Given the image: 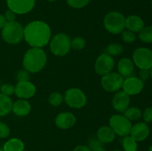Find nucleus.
Instances as JSON below:
<instances>
[{
  "label": "nucleus",
  "mask_w": 152,
  "mask_h": 151,
  "mask_svg": "<svg viewBox=\"0 0 152 151\" xmlns=\"http://www.w3.org/2000/svg\"><path fill=\"white\" fill-rule=\"evenodd\" d=\"M149 71H150V77L152 78V68L149 70Z\"/></svg>",
  "instance_id": "obj_41"
},
{
  "label": "nucleus",
  "mask_w": 152,
  "mask_h": 151,
  "mask_svg": "<svg viewBox=\"0 0 152 151\" xmlns=\"http://www.w3.org/2000/svg\"><path fill=\"white\" fill-rule=\"evenodd\" d=\"M92 151H106V150H105V148H103V147H99V148H96V149L93 150Z\"/></svg>",
  "instance_id": "obj_40"
},
{
  "label": "nucleus",
  "mask_w": 152,
  "mask_h": 151,
  "mask_svg": "<svg viewBox=\"0 0 152 151\" xmlns=\"http://www.w3.org/2000/svg\"><path fill=\"white\" fill-rule=\"evenodd\" d=\"M114 65L115 62L113 56L106 53H103L99 55L96 59L94 69L98 75L102 76L105 74L112 72Z\"/></svg>",
  "instance_id": "obj_10"
},
{
  "label": "nucleus",
  "mask_w": 152,
  "mask_h": 151,
  "mask_svg": "<svg viewBox=\"0 0 152 151\" xmlns=\"http://www.w3.org/2000/svg\"><path fill=\"white\" fill-rule=\"evenodd\" d=\"M10 134V129L5 123L0 121V139H6Z\"/></svg>",
  "instance_id": "obj_33"
},
{
  "label": "nucleus",
  "mask_w": 152,
  "mask_h": 151,
  "mask_svg": "<svg viewBox=\"0 0 152 151\" xmlns=\"http://www.w3.org/2000/svg\"><path fill=\"white\" fill-rule=\"evenodd\" d=\"M73 151H92L91 150V148L89 147L88 145H84V144H80L76 146L74 148Z\"/></svg>",
  "instance_id": "obj_38"
},
{
  "label": "nucleus",
  "mask_w": 152,
  "mask_h": 151,
  "mask_svg": "<svg viewBox=\"0 0 152 151\" xmlns=\"http://www.w3.org/2000/svg\"><path fill=\"white\" fill-rule=\"evenodd\" d=\"M144 87V81L139 77L130 76L124 78L123 84V90L129 96H135L141 93Z\"/></svg>",
  "instance_id": "obj_12"
},
{
  "label": "nucleus",
  "mask_w": 152,
  "mask_h": 151,
  "mask_svg": "<svg viewBox=\"0 0 152 151\" xmlns=\"http://www.w3.org/2000/svg\"><path fill=\"white\" fill-rule=\"evenodd\" d=\"M113 151H123V150H114Z\"/></svg>",
  "instance_id": "obj_43"
},
{
  "label": "nucleus",
  "mask_w": 152,
  "mask_h": 151,
  "mask_svg": "<svg viewBox=\"0 0 152 151\" xmlns=\"http://www.w3.org/2000/svg\"><path fill=\"white\" fill-rule=\"evenodd\" d=\"M121 38L123 40V41L126 43H133L136 41V35H135V33L132 32V31L129 30H123L121 33Z\"/></svg>",
  "instance_id": "obj_29"
},
{
  "label": "nucleus",
  "mask_w": 152,
  "mask_h": 151,
  "mask_svg": "<svg viewBox=\"0 0 152 151\" xmlns=\"http://www.w3.org/2000/svg\"><path fill=\"white\" fill-rule=\"evenodd\" d=\"M36 91V86L30 81L17 82L15 85L14 94L19 99H28L32 98L35 95Z\"/></svg>",
  "instance_id": "obj_13"
},
{
  "label": "nucleus",
  "mask_w": 152,
  "mask_h": 151,
  "mask_svg": "<svg viewBox=\"0 0 152 151\" xmlns=\"http://www.w3.org/2000/svg\"><path fill=\"white\" fill-rule=\"evenodd\" d=\"M16 78L18 82L30 81V78H31L30 73L25 69L19 70L16 74Z\"/></svg>",
  "instance_id": "obj_31"
},
{
  "label": "nucleus",
  "mask_w": 152,
  "mask_h": 151,
  "mask_svg": "<svg viewBox=\"0 0 152 151\" xmlns=\"http://www.w3.org/2000/svg\"><path fill=\"white\" fill-rule=\"evenodd\" d=\"M6 23H7V21H6L4 15L0 13V30H1L4 28V25H6Z\"/></svg>",
  "instance_id": "obj_39"
},
{
  "label": "nucleus",
  "mask_w": 152,
  "mask_h": 151,
  "mask_svg": "<svg viewBox=\"0 0 152 151\" xmlns=\"http://www.w3.org/2000/svg\"><path fill=\"white\" fill-rule=\"evenodd\" d=\"M134 64L140 69L150 70L152 68V50L147 47H138L132 54Z\"/></svg>",
  "instance_id": "obj_8"
},
{
  "label": "nucleus",
  "mask_w": 152,
  "mask_h": 151,
  "mask_svg": "<svg viewBox=\"0 0 152 151\" xmlns=\"http://www.w3.org/2000/svg\"><path fill=\"white\" fill-rule=\"evenodd\" d=\"M125 27L129 30L134 33H139L145 27L144 21L140 16L136 15H131L126 18Z\"/></svg>",
  "instance_id": "obj_19"
},
{
  "label": "nucleus",
  "mask_w": 152,
  "mask_h": 151,
  "mask_svg": "<svg viewBox=\"0 0 152 151\" xmlns=\"http://www.w3.org/2000/svg\"><path fill=\"white\" fill-rule=\"evenodd\" d=\"M124 78L117 72H111L102 76L101 78V85L107 92L116 93L123 87Z\"/></svg>",
  "instance_id": "obj_9"
},
{
  "label": "nucleus",
  "mask_w": 152,
  "mask_h": 151,
  "mask_svg": "<svg viewBox=\"0 0 152 151\" xmlns=\"http://www.w3.org/2000/svg\"><path fill=\"white\" fill-rule=\"evenodd\" d=\"M122 145H123V151H137V142L130 135L123 137Z\"/></svg>",
  "instance_id": "obj_23"
},
{
  "label": "nucleus",
  "mask_w": 152,
  "mask_h": 151,
  "mask_svg": "<svg viewBox=\"0 0 152 151\" xmlns=\"http://www.w3.org/2000/svg\"><path fill=\"white\" fill-rule=\"evenodd\" d=\"M123 113L125 116L131 121H137L142 117V111L137 107H129Z\"/></svg>",
  "instance_id": "obj_24"
},
{
  "label": "nucleus",
  "mask_w": 152,
  "mask_h": 151,
  "mask_svg": "<svg viewBox=\"0 0 152 151\" xmlns=\"http://www.w3.org/2000/svg\"><path fill=\"white\" fill-rule=\"evenodd\" d=\"M66 1L70 7L75 9H80L86 7L90 0H66Z\"/></svg>",
  "instance_id": "obj_30"
},
{
  "label": "nucleus",
  "mask_w": 152,
  "mask_h": 151,
  "mask_svg": "<svg viewBox=\"0 0 152 151\" xmlns=\"http://www.w3.org/2000/svg\"><path fill=\"white\" fill-rule=\"evenodd\" d=\"M0 151H3L2 149H0Z\"/></svg>",
  "instance_id": "obj_45"
},
{
  "label": "nucleus",
  "mask_w": 152,
  "mask_h": 151,
  "mask_svg": "<svg viewBox=\"0 0 152 151\" xmlns=\"http://www.w3.org/2000/svg\"><path fill=\"white\" fill-rule=\"evenodd\" d=\"M11 111L17 116H26L31 113V105L26 99H20L15 102H13Z\"/></svg>",
  "instance_id": "obj_18"
},
{
  "label": "nucleus",
  "mask_w": 152,
  "mask_h": 151,
  "mask_svg": "<svg viewBox=\"0 0 152 151\" xmlns=\"http://www.w3.org/2000/svg\"><path fill=\"white\" fill-rule=\"evenodd\" d=\"M24 151H28V150H24Z\"/></svg>",
  "instance_id": "obj_47"
},
{
  "label": "nucleus",
  "mask_w": 152,
  "mask_h": 151,
  "mask_svg": "<svg viewBox=\"0 0 152 151\" xmlns=\"http://www.w3.org/2000/svg\"><path fill=\"white\" fill-rule=\"evenodd\" d=\"M0 91H1V93L10 97V96L14 94L15 86L11 84H4L0 87Z\"/></svg>",
  "instance_id": "obj_32"
},
{
  "label": "nucleus",
  "mask_w": 152,
  "mask_h": 151,
  "mask_svg": "<svg viewBox=\"0 0 152 151\" xmlns=\"http://www.w3.org/2000/svg\"><path fill=\"white\" fill-rule=\"evenodd\" d=\"M50 50L54 56H64L71 50V39L67 34L59 33L53 36L49 41Z\"/></svg>",
  "instance_id": "obj_4"
},
{
  "label": "nucleus",
  "mask_w": 152,
  "mask_h": 151,
  "mask_svg": "<svg viewBox=\"0 0 152 151\" xmlns=\"http://www.w3.org/2000/svg\"><path fill=\"white\" fill-rule=\"evenodd\" d=\"M3 151H24L25 144L18 138L8 139L3 145Z\"/></svg>",
  "instance_id": "obj_21"
},
{
  "label": "nucleus",
  "mask_w": 152,
  "mask_h": 151,
  "mask_svg": "<svg viewBox=\"0 0 152 151\" xmlns=\"http://www.w3.org/2000/svg\"><path fill=\"white\" fill-rule=\"evenodd\" d=\"M123 47L121 44L119 43H111L108 44L106 47V53L111 56H117L122 54L123 52Z\"/></svg>",
  "instance_id": "obj_26"
},
{
  "label": "nucleus",
  "mask_w": 152,
  "mask_h": 151,
  "mask_svg": "<svg viewBox=\"0 0 152 151\" xmlns=\"http://www.w3.org/2000/svg\"><path fill=\"white\" fill-rule=\"evenodd\" d=\"M126 17L118 11H111L105 15L103 25L108 32L112 34H120L124 29Z\"/></svg>",
  "instance_id": "obj_5"
},
{
  "label": "nucleus",
  "mask_w": 152,
  "mask_h": 151,
  "mask_svg": "<svg viewBox=\"0 0 152 151\" xmlns=\"http://www.w3.org/2000/svg\"><path fill=\"white\" fill-rule=\"evenodd\" d=\"M88 146L91 148V150H93L96 149V148L102 147L103 146V144L96 136V137H91L89 139L88 142Z\"/></svg>",
  "instance_id": "obj_34"
},
{
  "label": "nucleus",
  "mask_w": 152,
  "mask_h": 151,
  "mask_svg": "<svg viewBox=\"0 0 152 151\" xmlns=\"http://www.w3.org/2000/svg\"><path fill=\"white\" fill-rule=\"evenodd\" d=\"M13 102L9 96L0 93V117L5 116L12 110Z\"/></svg>",
  "instance_id": "obj_22"
},
{
  "label": "nucleus",
  "mask_w": 152,
  "mask_h": 151,
  "mask_svg": "<svg viewBox=\"0 0 152 151\" xmlns=\"http://www.w3.org/2000/svg\"><path fill=\"white\" fill-rule=\"evenodd\" d=\"M8 9L16 14H26L34 9L35 0H6Z\"/></svg>",
  "instance_id": "obj_11"
},
{
  "label": "nucleus",
  "mask_w": 152,
  "mask_h": 151,
  "mask_svg": "<svg viewBox=\"0 0 152 151\" xmlns=\"http://www.w3.org/2000/svg\"><path fill=\"white\" fill-rule=\"evenodd\" d=\"M86 40L83 37H75L72 40H71V47L74 50H83L86 47Z\"/></svg>",
  "instance_id": "obj_28"
},
{
  "label": "nucleus",
  "mask_w": 152,
  "mask_h": 151,
  "mask_svg": "<svg viewBox=\"0 0 152 151\" xmlns=\"http://www.w3.org/2000/svg\"><path fill=\"white\" fill-rule=\"evenodd\" d=\"M139 78L142 81H145L150 78V71L147 69H140L139 72Z\"/></svg>",
  "instance_id": "obj_37"
},
{
  "label": "nucleus",
  "mask_w": 152,
  "mask_h": 151,
  "mask_svg": "<svg viewBox=\"0 0 152 151\" xmlns=\"http://www.w3.org/2000/svg\"><path fill=\"white\" fill-rule=\"evenodd\" d=\"M4 18H5L7 22H12L16 21V14L13 11H12L10 9H7L4 14Z\"/></svg>",
  "instance_id": "obj_36"
},
{
  "label": "nucleus",
  "mask_w": 152,
  "mask_h": 151,
  "mask_svg": "<svg viewBox=\"0 0 152 151\" xmlns=\"http://www.w3.org/2000/svg\"><path fill=\"white\" fill-rule=\"evenodd\" d=\"M51 38L50 26L43 21L36 20L24 28V39L31 47L42 48Z\"/></svg>",
  "instance_id": "obj_1"
},
{
  "label": "nucleus",
  "mask_w": 152,
  "mask_h": 151,
  "mask_svg": "<svg viewBox=\"0 0 152 151\" xmlns=\"http://www.w3.org/2000/svg\"><path fill=\"white\" fill-rule=\"evenodd\" d=\"M1 38L6 43L17 44L24 38V27L19 22H7L1 29Z\"/></svg>",
  "instance_id": "obj_3"
},
{
  "label": "nucleus",
  "mask_w": 152,
  "mask_h": 151,
  "mask_svg": "<svg viewBox=\"0 0 152 151\" xmlns=\"http://www.w3.org/2000/svg\"><path fill=\"white\" fill-rule=\"evenodd\" d=\"M130 96L123 90L116 92L112 99V106L115 110L119 113H123L130 105Z\"/></svg>",
  "instance_id": "obj_14"
},
{
  "label": "nucleus",
  "mask_w": 152,
  "mask_h": 151,
  "mask_svg": "<svg viewBox=\"0 0 152 151\" xmlns=\"http://www.w3.org/2000/svg\"><path fill=\"white\" fill-rule=\"evenodd\" d=\"M148 151H152V144L148 147Z\"/></svg>",
  "instance_id": "obj_42"
},
{
  "label": "nucleus",
  "mask_w": 152,
  "mask_h": 151,
  "mask_svg": "<svg viewBox=\"0 0 152 151\" xmlns=\"http://www.w3.org/2000/svg\"><path fill=\"white\" fill-rule=\"evenodd\" d=\"M149 134V127L145 122H138L134 125H132L130 132V136L137 142L145 140Z\"/></svg>",
  "instance_id": "obj_16"
},
{
  "label": "nucleus",
  "mask_w": 152,
  "mask_h": 151,
  "mask_svg": "<svg viewBox=\"0 0 152 151\" xmlns=\"http://www.w3.org/2000/svg\"><path fill=\"white\" fill-rule=\"evenodd\" d=\"M142 116L145 123L152 122V107H147L142 113Z\"/></svg>",
  "instance_id": "obj_35"
},
{
  "label": "nucleus",
  "mask_w": 152,
  "mask_h": 151,
  "mask_svg": "<svg viewBox=\"0 0 152 151\" xmlns=\"http://www.w3.org/2000/svg\"><path fill=\"white\" fill-rule=\"evenodd\" d=\"M64 101V96L59 92H53L48 96V102L53 107H59Z\"/></svg>",
  "instance_id": "obj_27"
},
{
  "label": "nucleus",
  "mask_w": 152,
  "mask_h": 151,
  "mask_svg": "<svg viewBox=\"0 0 152 151\" xmlns=\"http://www.w3.org/2000/svg\"><path fill=\"white\" fill-rule=\"evenodd\" d=\"M139 38L144 43H152V25L144 27L139 32Z\"/></svg>",
  "instance_id": "obj_25"
},
{
  "label": "nucleus",
  "mask_w": 152,
  "mask_h": 151,
  "mask_svg": "<svg viewBox=\"0 0 152 151\" xmlns=\"http://www.w3.org/2000/svg\"><path fill=\"white\" fill-rule=\"evenodd\" d=\"M47 1H56V0H47Z\"/></svg>",
  "instance_id": "obj_44"
},
{
  "label": "nucleus",
  "mask_w": 152,
  "mask_h": 151,
  "mask_svg": "<svg viewBox=\"0 0 152 151\" xmlns=\"http://www.w3.org/2000/svg\"><path fill=\"white\" fill-rule=\"evenodd\" d=\"M77 118L73 113L69 112H62L58 114L55 118L56 127L62 130H67L75 125Z\"/></svg>",
  "instance_id": "obj_15"
},
{
  "label": "nucleus",
  "mask_w": 152,
  "mask_h": 151,
  "mask_svg": "<svg viewBox=\"0 0 152 151\" xmlns=\"http://www.w3.org/2000/svg\"><path fill=\"white\" fill-rule=\"evenodd\" d=\"M47 63V55L42 48L31 47L24 55L22 65L23 68L30 73L40 72Z\"/></svg>",
  "instance_id": "obj_2"
},
{
  "label": "nucleus",
  "mask_w": 152,
  "mask_h": 151,
  "mask_svg": "<svg viewBox=\"0 0 152 151\" xmlns=\"http://www.w3.org/2000/svg\"><path fill=\"white\" fill-rule=\"evenodd\" d=\"M109 126L116 135L120 137H125L130 135L132 124L124 115L115 114L110 118Z\"/></svg>",
  "instance_id": "obj_6"
},
{
  "label": "nucleus",
  "mask_w": 152,
  "mask_h": 151,
  "mask_svg": "<svg viewBox=\"0 0 152 151\" xmlns=\"http://www.w3.org/2000/svg\"><path fill=\"white\" fill-rule=\"evenodd\" d=\"M64 101L70 107L80 109L86 105L87 97L82 90L77 87H72L65 91Z\"/></svg>",
  "instance_id": "obj_7"
},
{
  "label": "nucleus",
  "mask_w": 152,
  "mask_h": 151,
  "mask_svg": "<svg viewBox=\"0 0 152 151\" xmlns=\"http://www.w3.org/2000/svg\"><path fill=\"white\" fill-rule=\"evenodd\" d=\"M116 136L117 135L110 126H102L96 132V138L102 144L111 143L114 141Z\"/></svg>",
  "instance_id": "obj_20"
},
{
  "label": "nucleus",
  "mask_w": 152,
  "mask_h": 151,
  "mask_svg": "<svg viewBox=\"0 0 152 151\" xmlns=\"http://www.w3.org/2000/svg\"><path fill=\"white\" fill-rule=\"evenodd\" d=\"M151 6H152V0H151Z\"/></svg>",
  "instance_id": "obj_46"
},
{
  "label": "nucleus",
  "mask_w": 152,
  "mask_h": 151,
  "mask_svg": "<svg viewBox=\"0 0 152 151\" xmlns=\"http://www.w3.org/2000/svg\"><path fill=\"white\" fill-rule=\"evenodd\" d=\"M134 70V64L132 59L128 57L122 58L117 64V73L124 78L132 76Z\"/></svg>",
  "instance_id": "obj_17"
}]
</instances>
